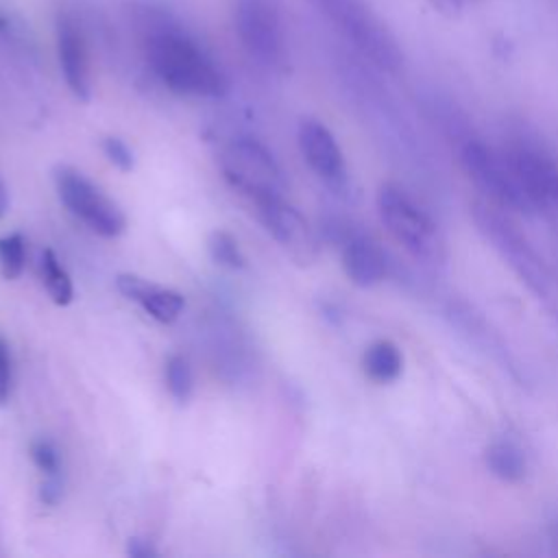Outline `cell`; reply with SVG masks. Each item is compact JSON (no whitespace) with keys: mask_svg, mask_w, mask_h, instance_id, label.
Masks as SVG:
<instances>
[{"mask_svg":"<svg viewBox=\"0 0 558 558\" xmlns=\"http://www.w3.org/2000/svg\"><path fill=\"white\" fill-rule=\"evenodd\" d=\"M146 57L157 78L177 94L216 98L227 89V81L216 63L179 33H155L146 44Z\"/></svg>","mask_w":558,"mask_h":558,"instance_id":"1","label":"cell"},{"mask_svg":"<svg viewBox=\"0 0 558 558\" xmlns=\"http://www.w3.org/2000/svg\"><path fill=\"white\" fill-rule=\"evenodd\" d=\"M375 203L386 231L412 257L427 264H440L445 259V242L434 220L405 190L395 183H384L377 190Z\"/></svg>","mask_w":558,"mask_h":558,"instance_id":"2","label":"cell"},{"mask_svg":"<svg viewBox=\"0 0 558 558\" xmlns=\"http://www.w3.org/2000/svg\"><path fill=\"white\" fill-rule=\"evenodd\" d=\"M471 218L477 231L486 238V242H490V246L527 286V290L541 299L549 296L551 275L543 257L532 248V244L490 205L473 203Z\"/></svg>","mask_w":558,"mask_h":558,"instance_id":"3","label":"cell"},{"mask_svg":"<svg viewBox=\"0 0 558 558\" xmlns=\"http://www.w3.org/2000/svg\"><path fill=\"white\" fill-rule=\"evenodd\" d=\"M220 170L231 187L246 194L253 203L279 198L286 192L283 172L272 153L248 137L229 142L218 157Z\"/></svg>","mask_w":558,"mask_h":558,"instance_id":"4","label":"cell"},{"mask_svg":"<svg viewBox=\"0 0 558 558\" xmlns=\"http://www.w3.org/2000/svg\"><path fill=\"white\" fill-rule=\"evenodd\" d=\"M59 201L65 209L102 238H118L126 229L124 211L98 185H94L81 170L72 166H57L52 172Z\"/></svg>","mask_w":558,"mask_h":558,"instance_id":"5","label":"cell"},{"mask_svg":"<svg viewBox=\"0 0 558 558\" xmlns=\"http://www.w3.org/2000/svg\"><path fill=\"white\" fill-rule=\"evenodd\" d=\"M460 163L473 185L497 207L532 214L534 205L519 185L506 157L495 155L477 140L464 142L460 148Z\"/></svg>","mask_w":558,"mask_h":558,"instance_id":"6","label":"cell"},{"mask_svg":"<svg viewBox=\"0 0 558 558\" xmlns=\"http://www.w3.org/2000/svg\"><path fill=\"white\" fill-rule=\"evenodd\" d=\"M338 28L381 70L395 72L403 57L386 26L360 0H320Z\"/></svg>","mask_w":558,"mask_h":558,"instance_id":"7","label":"cell"},{"mask_svg":"<svg viewBox=\"0 0 558 558\" xmlns=\"http://www.w3.org/2000/svg\"><path fill=\"white\" fill-rule=\"evenodd\" d=\"M255 209L264 229L294 264L310 266L318 259L320 246L316 231L296 207L283 201V196L257 201Z\"/></svg>","mask_w":558,"mask_h":558,"instance_id":"8","label":"cell"},{"mask_svg":"<svg viewBox=\"0 0 558 558\" xmlns=\"http://www.w3.org/2000/svg\"><path fill=\"white\" fill-rule=\"evenodd\" d=\"M235 33L251 57L275 65L283 57L281 22L270 0H238L233 11Z\"/></svg>","mask_w":558,"mask_h":558,"instance_id":"9","label":"cell"},{"mask_svg":"<svg viewBox=\"0 0 558 558\" xmlns=\"http://www.w3.org/2000/svg\"><path fill=\"white\" fill-rule=\"evenodd\" d=\"M299 150L305 163L329 185H344L347 166L344 155L333 137V133L316 118H303L296 129Z\"/></svg>","mask_w":558,"mask_h":558,"instance_id":"10","label":"cell"},{"mask_svg":"<svg viewBox=\"0 0 558 558\" xmlns=\"http://www.w3.org/2000/svg\"><path fill=\"white\" fill-rule=\"evenodd\" d=\"M506 159L534 209L558 205V168L554 161L525 146L512 148Z\"/></svg>","mask_w":558,"mask_h":558,"instance_id":"11","label":"cell"},{"mask_svg":"<svg viewBox=\"0 0 558 558\" xmlns=\"http://www.w3.org/2000/svg\"><path fill=\"white\" fill-rule=\"evenodd\" d=\"M54 41H57L59 68L68 89L78 100H89L92 83H89V61H87L85 39L76 22L65 13L57 17Z\"/></svg>","mask_w":558,"mask_h":558,"instance_id":"12","label":"cell"},{"mask_svg":"<svg viewBox=\"0 0 558 558\" xmlns=\"http://www.w3.org/2000/svg\"><path fill=\"white\" fill-rule=\"evenodd\" d=\"M116 288L124 299L137 303L153 320L163 325L174 323L185 307V299L181 292L153 283L133 272H120L116 277Z\"/></svg>","mask_w":558,"mask_h":558,"instance_id":"13","label":"cell"},{"mask_svg":"<svg viewBox=\"0 0 558 558\" xmlns=\"http://www.w3.org/2000/svg\"><path fill=\"white\" fill-rule=\"evenodd\" d=\"M342 270L357 288H373L388 275V262L381 248L366 235L351 231L340 242Z\"/></svg>","mask_w":558,"mask_h":558,"instance_id":"14","label":"cell"},{"mask_svg":"<svg viewBox=\"0 0 558 558\" xmlns=\"http://www.w3.org/2000/svg\"><path fill=\"white\" fill-rule=\"evenodd\" d=\"M362 371L377 384H390L403 371V353L392 340H375L362 355Z\"/></svg>","mask_w":558,"mask_h":558,"instance_id":"15","label":"cell"},{"mask_svg":"<svg viewBox=\"0 0 558 558\" xmlns=\"http://www.w3.org/2000/svg\"><path fill=\"white\" fill-rule=\"evenodd\" d=\"M486 469L501 482L517 484L527 473V460L519 445L512 440H495L484 451Z\"/></svg>","mask_w":558,"mask_h":558,"instance_id":"16","label":"cell"},{"mask_svg":"<svg viewBox=\"0 0 558 558\" xmlns=\"http://www.w3.org/2000/svg\"><path fill=\"white\" fill-rule=\"evenodd\" d=\"M39 275H41V283L48 292V296L52 299V303L57 305H70L74 299V286H72V277L65 270V266L61 264V259L57 257V253L52 248H44L39 255Z\"/></svg>","mask_w":558,"mask_h":558,"instance_id":"17","label":"cell"},{"mask_svg":"<svg viewBox=\"0 0 558 558\" xmlns=\"http://www.w3.org/2000/svg\"><path fill=\"white\" fill-rule=\"evenodd\" d=\"M207 251H209V257L222 266V268H229V270H242L246 266V257L235 240L233 233L225 231V229H216L209 233L207 238Z\"/></svg>","mask_w":558,"mask_h":558,"instance_id":"18","label":"cell"},{"mask_svg":"<svg viewBox=\"0 0 558 558\" xmlns=\"http://www.w3.org/2000/svg\"><path fill=\"white\" fill-rule=\"evenodd\" d=\"M163 375H166V388L172 395V399H177L179 403H185L192 397V388H194L192 366H190L187 357L172 353L166 360Z\"/></svg>","mask_w":558,"mask_h":558,"instance_id":"19","label":"cell"},{"mask_svg":"<svg viewBox=\"0 0 558 558\" xmlns=\"http://www.w3.org/2000/svg\"><path fill=\"white\" fill-rule=\"evenodd\" d=\"M24 264H26L24 235L17 231L0 235V275L7 281H13L22 275Z\"/></svg>","mask_w":558,"mask_h":558,"instance_id":"20","label":"cell"},{"mask_svg":"<svg viewBox=\"0 0 558 558\" xmlns=\"http://www.w3.org/2000/svg\"><path fill=\"white\" fill-rule=\"evenodd\" d=\"M31 458L35 462V466L44 473V475H59V469H61V460H59V451L57 447L46 440V438H39L31 445Z\"/></svg>","mask_w":558,"mask_h":558,"instance_id":"21","label":"cell"},{"mask_svg":"<svg viewBox=\"0 0 558 558\" xmlns=\"http://www.w3.org/2000/svg\"><path fill=\"white\" fill-rule=\"evenodd\" d=\"M102 153L105 157L122 172H131L133 166H135V157H133V150L129 148V144L120 137H105L102 140Z\"/></svg>","mask_w":558,"mask_h":558,"instance_id":"22","label":"cell"},{"mask_svg":"<svg viewBox=\"0 0 558 558\" xmlns=\"http://www.w3.org/2000/svg\"><path fill=\"white\" fill-rule=\"evenodd\" d=\"M11 395V353L7 340L0 336V405L9 401Z\"/></svg>","mask_w":558,"mask_h":558,"instance_id":"23","label":"cell"},{"mask_svg":"<svg viewBox=\"0 0 558 558\" xmlns=\"http://www.w3.org/2000/svg\"><path fill=\"white\" fill-rule=\"evenodd\" d=\"M61 497V477L59 475H46L41 488H39V499L48 506H54Z\"/></svg>","mask_w":558,"mask_h":558,"instance_id":"24","label":"cell"},{"mask_svg":"<svg viewBox=\"0 0 558 558\" xmlns=\"http://www.w3.org/2000/svg\"><path fill=\"white\" fill-rule=\"evenodd\" d=\"M131 556L135 558H146V556H153L155 549L150 545H146L142 538H131L129 541V549H126Z\"/></svg>","mask_w":558,"mask_h":558,"instance_id":"25","label":"cell"},{"mask_svg":"<svg viewBox=\"0 0 558 558\" xmlns=\"http://www.w3.org/2000/svg\"><path fill=\"white\" fill-rule=\"evenodd\" d=\"M7 207H9V196H7V187H4V183L0 181V220L4 218V214H7Z\"/></svg>","mask_w":558,"mask_h":558,"instance_id":"26","label":"cell"},{"mask_svg":"<svg viewBox=\"0 0 558 558\" xmlns=\"http://www.w3.org/2000/svg\"><path fill=\"white\" fill-rule=\"evenodd\" d=\"M554 538H556V543H558V525H556V534H554Z\"/></svg>","mask_w":558,"mask_h":558,"instance_id":"27","label":"cell"}]
</instances>
